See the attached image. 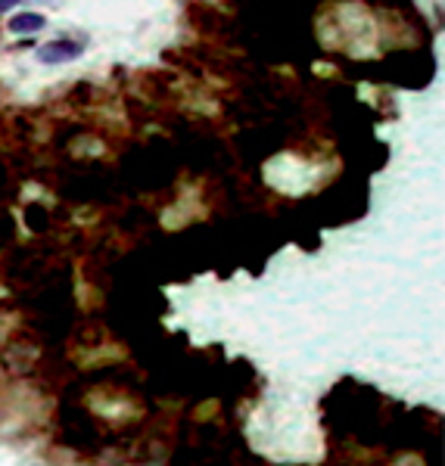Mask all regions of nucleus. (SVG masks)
<instances>
[{
	"label": "nucleus",
	"instance_id": "f257e3e1",
	"mask_svg": "<svg viewBox=\"0 0 445 466\" xmlns=\"http://www.w3.org/2000/svg\"><path fill=\"white\" fill-rule=\"evenodd\" d=\"M84 37H59V41H50L44 47H38V59L44 66H57V62H72L84 53Z\"/></svg>",
	"mask_w": 445,
	"mask_h": 466
},
{
	"label": "nucleus",
	"instance_id": "7ed1b4c3",
	"mask_svg": "<svg viewBox=\"0 0 445 466\" xmlns=\"http://www.w3.org/2000/svg\"><path fill=\"white\" fill-rule=\"evenodd\" d=\"M22 0H0V16H3V12H10L13 10V6H19Z\"/></svg>",
	"mask_w": 445,
	"mask_h": 466
},
{
	"label": "nucleus",
	"instance_id": "f03ea898",
	"mask_svg": "<svg viewBox=\"0 0 445 466\" xmlns=\"http://www.w3.org/2000/svg\"><path fill=\"white\" fill-rule=\"evenodd\" d=\"M44 25H47V19L41 12H16V16H10V31L13 35H35Z\"/></svg>",
	"mask_w": 445,
	"mask_h": 466
}]
</instances>
